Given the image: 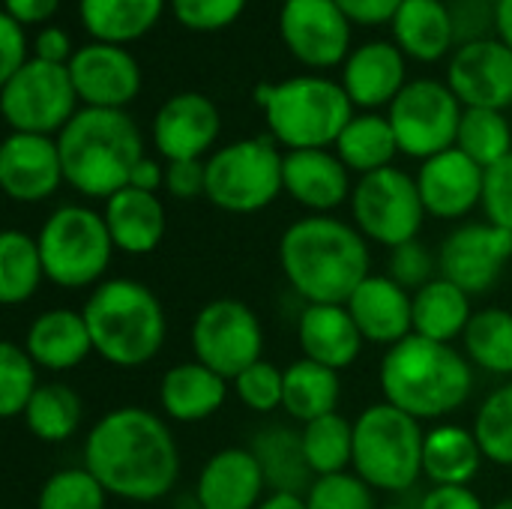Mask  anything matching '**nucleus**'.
<instances>
[{"label":"nucleus","instance_id":"nucleus-31","mask_svg":"<svg viewBox=\"0 0 512 509\" xmlns=\"http://www.w3.org/2000/svg\"><path fill=\"white\" fill-rule=\"evenodd\" d=\"M486 456L474 432L462 426H435L423 444V474L435 486H471Z\"/></svg>","mask_w":512,"mask_h":509},{"label":"nucleus","instance_id":"nucleus-14","mask_svg":"<svg viewBox=\"0 0 512 509\" xmlns=\"http://www.w3.org/2000/svg\"><path fill=\"white\" fill-rule=\"evenodd\" d=\"M512 258V231L492 222L459 225L438 249V270L447 282L477 297L492 291Z\"/></svg>","mask_w":512,"mask_h":509},{"label":"nucleus","instance_id":"nucleus-42","mask_svg":"<svg viewBox=\"0 0 512 509\" xmlns=\"http://www.w3.org/2000/svg\"><path fill=\"white\" fill-rule=\"evenodd\" d=\"M105 501L108 492L81 465L51 474L36 495V509H105Z\"/></svg>","mask_w":512,"mask_h":509},{"label":"nucleus","instance_id":"nucleus-51","mask_svg":"<svg viewBox=\"0 0 512 509\" xmlns=\"http://www.w3.org/2000/svg\"><path fill=\"white\" fill-rule=\"evenodd\" d=\"M27 36L24 24L15 21L12 15H0V81L15 75L27 63Z\"/></svg>","mask_w":512,"mask_h":509},{"label":"nucleus","instance_id":"nucleus-20","mask_svg":"<svg viewBox=\"0 0 512 509\" xmlns=\"http://www.w3.org/2000/svg\"><path fill=\"white\" fill-rule=\"evenodd\" d=\"M486 171L459 147H450L420 165L417 189L423 207L435 219H462L483 201Z\"/></svg>","mask_w":512,"mask_h":509},{"label":"nucleus","instance_id":"nucleus-13","mask_svg":"<svg viewBox=\"0 0 512 509\" xmlns=\"http://www.w3.org/2000/svg\"><path fill=\"white\" fill-rule=\"evenodd\" d=\"M195 360L234 381L249 366L264 360V327L261 318L240 300H210L192 321Z\"/></svg>","mask_w":512,"mask_h":509},{"label":"nucleus","instance_id":"nucleus-37","mask_svg":"<svg viewBox=\"0 0 512 509\" xmlns=\"http://www.w3.org/2000/svg\"><path fill=\"white\" fill-rule=\"evenodd\" d=\"M42 279H45V267L36 237L24 231H6L0 237V303L3 306L27 303Z\"/></svg>","mask_w":512,"mask_h":509},{"label":"nucleus","instance_id":"nucleus-26","mask_svg":"<svg viewBox=\"0 0 512 509\" xmlns=\"http://www.w3.org/2000/svg\"><path fill=\"white\" fill-rule=\"evenodd\" d=\"M102 216L114 240V249L126 255H150L153 249H159L168 228L165 204L159 201V195L135 186L114 192L105 201Z\"/></svg>","mask_w":512,"mask_h":509},{"label":"nucleus","instance_id":"nucleus-3","mask_svg":"<svg viewBox=\"0 0 512 509\" xmlns=\"http://www.w3.org/2000/svg\"><path fill=\"white\" fill-rule=\"evenodd\" d=\"M66 183L87 198H111L129 186L144 159L138 123L123 108H78L57 135Z\"/></svg>","mask_w":512,"mask_h":509},{"label":"nucleus","instance_id":"nucleus-12","mask_svg":"<svg viewBox=\"0 0 512 509\" xmlns=\"http://www.w3.org/2000/svg\"><path fill=\"white\" fill-rule=\"evenodd\" d=\"M462 114L465 105L459 102V96L450 90L447 81L435 78L408 81L387 111L399 150L423 162L456 147Z\"/></svg>","mask_w":512,"mask_h":509},{"label":"nucleus","instance_id":"nucleus-5","mask_svg":"<svg viewBox=\"0 0 512 509\" xmlns=\"http://www.w3.org/2000/svg\"><path fill=\"white\" fill-rule=\"evenodd\" d=\"M93 351L117 369L150 363L165 342L168 321L159 297L135 279H108L84 303Z\"/></svg>","mask_w":512,"mask_h":509},{"label":"nucleus","instance_id":"nucleus-60","mask_svg":"<svg viewBox=\"0 0 512 509\" xmlns=\"http://www.w3.org/2000/svg\"><path fill=\"white\" fill-rule=\"evenodd\" d=\"M486 3H492V6H498V3H501V0H486Z\"/></svg>","mask_w":512,"mask_h":509},{"label":"nucleus","instance_id":"nucleus-44","mask_svg":"<svg viewBox=\"0 0 512 509\" xmlns=\"http://www.w3.org/2000/svg\"><path fill=\"white\" fill-rule=\"evenodd\" d=\"M234 390L237 399L255 411V414H267L282 408V396H285V369H276L267 360H258L255 366H249L243 375L234 378Z\"/></svg>","mask_w":512,"mask_h":509},{"label":"nucleus","instance_id":"nucleus-36","mask_svg":"<svg viewBox=\"0 0 512 509\" xmlns=\"http://www.w3.org/2000/svg\"><path fill=\"white\" fill-rule=\"evenodd\" d=\"M24 423L36 441L63 444L81 426V399L69 384H39V390L24 408Z\"/></svg>","mask_w":512,"mask_h":509},{"label":"nucleus","instance_id":"nucleus-47","mask_svg":"<svg viewBox=\"0 0 512 509\" xmlns=\"http://www.w3.org/2000/svg\"><path fill=\"white\" fill-rule=\"evenodd\" d=\"M246 9V0H171L174 18L189 30H222L234 24Z\"/></svg>","mask_w":512,"mask_h":509},{"label":"nucleus","instance_id":"nucleus-6","mask_svg":"<svg viewBox=\"0 0 512 509\" xmlns=\"http://www.w3.org/2000/svg\"><path fill=\"white\" fill-rule=\"evenodd\" d=\"M273 141L288 150H324L339 141L354 117V102L342 84L321 75H294L276 84H258Z\"/></svg>","mask_w":512,"mask_h":509},{"label":"nucleus","instance_id":"nucleus-24","mask_svg":"<svg viewBox=\"0 0 512 509\" xmlns=\"http://www.w3.org/2000/svg\"><path fill=\"white\" fill-rule=\"evenodd\" d=\"M408 84L405 51L396 42H363L354 48L342 69V87L360 108H381L393 105V99Z\"/></svg>","mask_w":512,"mask_h":509},{"label":"nucleus","instance_id":"nucleus-41","mask_svg":"<svg viewBox=\"0 0 512 509\" xmlns=\"http://www.w3.org/2000/svg\"><path fill=\"white\" fill-rule=\"evenodd\" d=\"M474 435L486 462L512 468V384L498 387L477 411Z\"/></svg>","mask_w":512,"mask_h":509},{"label":"nucleus","instance_id":"nucleus-43","mask_svg":"<svg viewBox=\"0 0 512 509\" xmlns=\"http://www.w3.org/2000/svg\"><path fill=\"white\" fill-rule=\"evenodd\" d=\"M36 390H39L36 363L30 360L24 345L3 342L0 345V414L6 420L24 417V408Z\"/></svg>","mask_w":512,"mask_h":509},{"label":"nucleus","instance_id":"nucleus-59","mask_svg":"<svg viewBox=\"0 0 512 509\" xmlns=\"http://www.w3.org/2000/svg\"><path fill=\"white\" fill-rule=\"evenodd\" d=\"M489 509H512V498H504V501H498L495 507H489Z\"/></svg>","mask_w":512,"mask_h":509},{"label":"nucleus","instance_id":"nucleus-23","mask_svg":"<svg viewBox=\"0 0 512 509\" xmlns=\"http://www.w3.org/2000/svg\"><path fill=\"white\" fill-rule=\"evenodd\" d=\"M285 192L312 210L315 216H330V210L351 201V171L348 165L324 150H288L285 153Z\"/></svg>","mask_w":512,"mask_h":509},{"label":"nucleus","instance_id":"nucleus-18","mask_svg":"<svg viewBox=\"0 0 512 509\" xmlns=\"http://www.w3.org/2000/svg\"><path fill=\"white\" fill-rule=\"evenodd\" d=\"M222 132L219 108L210 96L183 90L168 96L153 117V144L162 159H204Z\"/></svg>","mask_w":512,"mask_h":509},{"label":"nucleus","instance_id":"nucleus-29","mask_svg":"<svg viewBox=\"0 0 512 509\" xmlns=\"http://www.w3.org/2000/svg\"><path fill=\"white\" fill-rule=\"evenodd\" d=\"M390 24L396 45L414 60H441L456 45L450 3L444 0H402Z\"/></svg>","mask_w":512,"mask_h":509},{"label":"nucleus","instance_id":"nucleus-58","mask_svg":"<svg viewBox=\"0 0 512 509\" xmlns=\"http://www.w3.org/2000/svg\"><path fill=\"white\" fill-rule=\"evenodd\" d=\"M498 39H504L512 48V0L498 3Z\"/></svg>","mask_w":512,"mask_h":509},{"label":"nucleus","instance_id":"nucleus-25","mask_svg":"<svg viewBox=\"0 0 512 509\" xmlns=\"http://www.w3.org/2000/svg\"><path fill=\"white\" fill-rule=\"evenodd\" d=\"M297 339L306 360L321 363L333 372L348 369L360 357L366 342L348 306L342 303H306L297 321Z\"/></svg>","mask_w":512,"mask_h":509},{"label":"nucleus","instance_id":"nucleus-46","mask_svg":"<svg viewBox=\"0 0 512 509\" xmlns=\"http://www.w3.org/2000/svg\"><path fill=\"white\" fill-rule=\"evenodd\" d=\"M438 255H432L420 240L402 243L396 249H390V279L399 282L405 291H420L426 288L432 279H438Z\"/></svg>","mask_w":512,"mask_h":509},{"label":"nucleus","instance_id":"nucleus-4","mask_svg":"<svg viewBox=\"0 0 512 509\" xmlns=\"http://www.w3.org/2000/svg\"><path fill=\"white\" fill-rule=\"evenodd\" d=\"M384 402L414 420H441L462 408L474 390V369L453 345L408 336L387 348L381 363Z\"/></svg>","mask_w":512,"mask_h":509},{"label":"nucleus","instance_id":"nucleus-8","mask_svg":"<svg viewBox=\"0 0 512 509\" xmlns=\"http://www.w3.org/2000/svg\"><path fill=\"white\" fill-rule=\"evenodd\" d=\"M45 279L60 288H90L96 285L114 255V240L108 234L105 216L81 207H57L36 234Z\"/></svg>","mask_w":512,"mask_h":509},{"label":"nucleus","instance_id":"nucleus-54","mask_svg":"<svg viewBox=\"0 0 512 509\" xmlns=\"http://www.w3.org/2000/svg\"><path fill=\"white\" fill-rule=\"evenodd\" d=\"M33 57L39 60H48V63H60V66H69V60L75 57V48H72V39L63 27H42L33 39Z\"/></svg>","mask_w":512,"mask_h":509},{"label":"nucleus","instance_id":"nucleus-55","mask_svg":"<svg viewBox=\"0 0 512 509\" xmlns=\"http://www.w3.org/2000/svg\"><path fill=\"white\" fill-rule=\"evenodd\" d=\"M60 0H6V15L27 24H42L57 12Z\"/></svg>","mask_w":512,"mask_h":509},{"label":"nucleus","instance_id":"nucleus-61","mask_svg":"<svg viewBox=\"0 0 512 509\" xmlns=\"http://www.w3.org/2000/svg\"><path fill=\"white\" fill-rule=\"evenodd\" d=\"M384 509H408V507H384Z\"/></svg>","mask_w":512,"mask_h":509},{"label":"nucleus","instance_id":"nucleus-35","mask_svg":"<svg viewBox=\"0 0 512 509\" xmlns=\"http://www.w3.org/2000/svg\"><path fill=\"white\" fill-rule=\"evenodd\" d=\"M402 153L390 117L384 114H354L345 132L336 141V156L348 165V171L372 174L393 165V156Z\"/></svg>","mask_w":512,"mask_h":509},{"label":"nucleus","instance_id":"nucleus-52","mask_svg":"<svg viewBox=\"0 0 512 509\" xmlns=\"http://www.w3.org/2000/svg\"><path fill=\"white\" fill-rule=\"evenodd\" d=\"M336 6L351 18V24L375 27L396 18L402 0H336Z\"/></svg>","mask_w":512,"mask_h":509},{"label":"nucleus","instance_id":"nucleus-48","mask_svg":"<svg viewBox=\"0 0 512 509\" xmlns=\"http://www.w3.org/2000/svg\"><path fill=\"white\" fill-rule=\"evenodd\" d=\"M480 204H483L486 222L512 231V153L501 162H495L492 168H486Z\"/></svg>","mask_w":512,"mask_h":509},{"label":"nucleus","instance_id":"nucleus-45","mask_svg":"<svg viewBox=\"0 0 512 509\" xmlns=\"http://www.w3.org/2000/svg\"><path fill=\"white\" fill-rule=\"evenodd\" d=\"M375 489L366 486L357 474H330L318 477L306 495L309 509H378L375 507Z\"/></svg>","mask_w":512,"mask_h":509},{"label":"nucleus","instance_id":"nucleus-11","mask_svg":"<svg viewBox=\"0 0 512 509\" xmlns=\"http://www.w3.org/2000/svg\"><path fill=\"white\" fill-rule=\"evenodd\" d=\"M351 213L357 231L387 249L417 240L423 219L429 216L417 189V177L393 165L363 174L354 183Z\"/></svg>","mask_w":512,"mask_h":509},{"label":"nucleus","instance_id":"nucleus-53","mask_svg":"<svg viewBox=\"0 0 512 509\" xmlns=\"http://www.w3.org/2000/svg\"><path fill=\"white\" fill-rule=\"evenodd\" d=\"M417 509H489L471 486H432Z\"/></svg>","mask_w":512,"mask_h":509},{"label":"nucleus","instance_id":"nucleus-40","mask_svg":"<svg viewBox=\"0 0 512 509\" xmlns=\"http://www.w3.org/2000/svg\"><path fill=\"white\" fill-rule=\"evenodd\" d=\"M456 147L474 159L483 171L501 162L512 153V129L504 111L492 108H465L462 123H459V138Z\"/></svg>","mask_w":512,"mask_h":509},{"label":"nucleus","instance_id":"nucleus-49","mask_svg":"<svg viewBox=\"0 0 512 509\" xmlns=\"http://www.w3.org/2000/svg\"><path fill=\"white\" fill-rule=\"evenodd\" d=\"M450 15L456 30V48L498 36V6L486 0H453Z\"/></svg>","mask_w":512,"mask_h":509},{"label":"nucleus","instance_id":"nucleus-15","mask_svg":"<svg viewBox=\"0 0 512 509\" xmlns=\"http://www.w3.org/2000/svg\"><path fill=\"white\" fill-rule=\"evenodd\" d=\"M279 36L288 51L312 69H330L345 63L351 54V18L336 6V0L282 3Z\"/></svg>","mask_w":512,"mask_h":509},{"label":"nucleus","instance_id":"nucleus-17","mask_svg":"<svg viewBox=\"0 0 512 509\" xmlns=\"http://www.w3.org/2000/svg\"><path fill=\"white\" fill-rule=\"evenodd\" d=\"M69 75L87 108H126L141 90V66L126 45L87 42L75 48Z\"/></svg>","mask_w":512,"mask_h":509},{"label":"nucleus","instance_id":"nucleus-7","mask_svg":"<svg viewBox=\"0 0 512 509\" xmlns=\"http://www.w3.org/2000/svg\"><path fill=\"white\" fill-rule=\"evenodd\" d=\"M426 432L420 420L378 402L354 423V474L375 492H405L423 474Z\"/></svg>","mask_w":512,"mask_h":509},{"label":"nucleus","instance_id":"nucleus-62","mask_svg":"<svg viewBox=\"0 0 512 509\" xmlns=\"http://www.w3.org/2000/svg\"><path fill=\"white\" fill-rule=\"evenodd\" d=\"M282 3H288V0H282Z\"/></svg>","mask_w":512,"mask_h":509},{"label":"nucleus","instance_id":"nucleus-34","mask_svg":"<svg viewBox=\"0 0 512 509\" xmlns=\"http://www.w3.org/2000/svg\"><path fill=\"white\" fill-rule=\"evenodd\" d=\"M339 396H342V381L339 372L312 363V360H297L285 369V396H282V408L300 420L303 426L336 414L339 408Z\"/></svg>","mask_w":512,"mask_h":509},{"label":"nucleus","instance_id":"nucleus-30","mask_svg":"<svg viewBox=\"0 0 512 509\" xmlns=\"http://www.w3.org/2000/svg\"><path fill=\"white\" fill-rule=\"evenodd\" d=\"M249 450L255 453L267 489L270 492H288V495H309L315 474L306 462L303 435L288 426H267L261 429Z\"/></svg>","mask_w":512,"mask_h":509},{"label":"nucleus","instance_id":"nucleus-9","mask_svg":"<svg viewBox=\"0 0 512 509\" xmlns=\"http://www.w3.org/2000/svg\"><path fill=\"white\" fill-rule=\"evenodd\" d=\"M285 153L273 138H243L207 159V201L225 213H258L285 192Z\"/></svg>","mask_w":512,"mask_h":509},{"label":"nucleus","instance_id":"nucleus-16","mask_svg":"<svg viewBox=\"0 0 512 509\" xmlns=\"http://www.w3.org/2000/svg\"><path fill=\"white\" fill-rule=\"evenodd\" d=\"M447 84L465 108H510L512 48L498 36L459 45L447 66Z\"/></svg>","mask_w":512,"mask_h":509},{"label":"nucleus","instance_id":"nucleus-39","mask_svg":"<svg viewBox=\"0 0 512 509\" xmlns=\"http://www.w3.org/2000/svg\"><path fill=\"white\" fill-rule=\"evenodd\" d=\"M306 462L318 477L345 474L348 465H354V423H348L342 414H327L300 429Z\"/></svg>","mask_w":512,"mask_h":509},{"label":"nucleus","instance_id":"nucleus-56","mask_svg":"<svg viewBox=\"0 0 512 509\" xmlns=\"http://www.w3.org/2000/svg\"><path fill=\"white\" fill-rule=\"evenodd\" d=\"M129 186L144 189V192H159V189L165 186V165H159L156 159L144 156V159L135 165V171H132V177H129Z\"/></svg>","mask_w":512,"mask_h":509},{"label":"nucleus","instance_id":"nucleus-27","mask_svg":"<svg viewBox=\"0 0 512 509\" xmlns=\"http://www.w3.org/2000/svg\"><path fill=\"white\" fill-rule=\"evenodd\" d=\"M24 351L39 369L48 372H69L81 366L93 351L84 312H72V309L42 312L24 336Z\"/></svg>","mask_w":512,"mask_h":509},{"label":"nucleus","instance_id":"nucleus-19","mask_svg":"<svg viewBox=\"0 0 512 509\" xmlns=\"http://www.w3.org/2000/svg\"><path fill=\"white\" fill-rule=\"evenodd\" d=\"M63 162L57 138L12 132L0 147V186L12 201L36 204L63 183Z\"/></svg>","mask_w":512,"mask_h":509},{"label":"nucleus","instance_id":"nucleus-38","mask_svg":"<svg viewBox=\"0 0 512 509\" xmlns=\"http://www.w3.org/2000/svg\"><path fill=\"white\" fill-rule=\"evenodd\" d=\"M465 354L489 375H512V312L480 309L474 312L465 336Z\"/></svg>","mask_w":512,"mask_h":509},{"label":"nucleus","instance_id":"nucleus-21","mask_svg":"<svg viewBox=\"0 0 512 509\" xmlns=\"http://www.w3.org/2000/svg\"><path fill=\"white\" fill-rule=\"evenodd\" d=\"M264 471L249 447H225L213 453L195 486L198 509H258L264 501Z\"/></svg>","mask_w":512,"mask_h":509},{"label":"nucleus","instance_id":"nucleus-22","mask_svg":"<svg viewBox=\"0 0 512 509\" xmlns=\"http://www.w3.org/2000/svg\"><path fill=\"white\" fill-rule=\"evenodd\" d=\"M360 336L372 345L393 348L414 333V300L390 276H369L345 303Z\"/></svg>","mask_w":512,"mask_h":509},{"label":"nucleus","instance_id":"nucleus-33","mask_svg":"<svg viewBox=\"0 0 512 509\" xmlns=\"http://www.w3.org/2000/svg\"><path fill=\"white\" fill-rule=\"evenodd\" d=\"M165 0H78L81 24L93 42L126 45L141 39L162 15Z\"/></svg>","mask_w":512,"mask_h":509},{"label":"nucleus","instance_id":"nucleus-1","mask_svg":"<svg viewBox=\"0 0 512 509\" xmlns=\"http://www.w3.org/2000/svg\"><path fill=\"white\" fill-rule=\"evenodd\" d=\"M84 468L114 498L147 504L180 477V450L168 423L144 408L108 411L84 441Z\"/></svg>","mask_w":512,"mask_h":509},{"label":"nucleus","instance_id":"nucleus-57","mask_svg":"<svg viewBox=\"0 0 512 509\" xmlns=\"http://www.w3.org/2000/svg\"><path fill=\"white\" fill-rule=\"evenodd\" d=\"M258 509H309L306 495H288V492H270Z\"/></svg>","mask_w":512,"mask_h":509},{"label":"nucleus","instance_id":"nucleus-50","mask_svg":"<svg viewBox=\"0 0 512 509\" xmlns=\"http://www.w3.org/2000/svg\"><path fill=\"white\" fill-rule=\"evenodd\" d=\"M165 189L177 201L207 198V159H180L165 165Z\"/></svg>","mask_w":512,"mask_h":509},{"label":"nucleus","instance_id":"nucleus-28","mask_svg":"<svg viewBox=\"0 0 512 509\" xmlns=\"http://www.w3.org/2000/svg\"><path fill=\"white\" fill-rule=\"evenodd\" d=\"M228 396V381L204 363H177L159 381V405L168 420L201 423L213 417Z\"/></svg>","mask_w":512,"mask_h":509},{"label":"nucleus","instance_id":"nucleus-10","mask_svg":"<svg viewBox=\"0 0 512 509\" xmlns=\"http://www.w3.org/2000/svg\"><path fill=\"white\" fill-rule=\"evenodd\" d=\"M0 108L12 132L60 135L78 114V93L69 66L30 57L15 75L0 81Z\"/></svg>","mask_w":512,"mask_h":509},{"label":"nucleus","instance_id":"nucleus-32","mask_svg":"<svg viewBox=\"0 0 512 509\" xmlns=\"http://www.w3.org/2000/svg\"><path fill=\"white\" fill-rule=\"evenodd\" d=\"M411 300H414V336H423L432 342L453 345L456 336H465L474 318L471 294H465L459 285L447 282L444 276L414 291Z\"/></svg>","mask_w":512,"mask_h":509},{"label":"nucleus","instance_id":"nucleus-2","mask_svg":"<svg viewBox=\"0 0 512 509\" xmlns=\"http://www.w3.org/2000/svg\"><path fill=\"white\" fill-rule=\"evenodd\" d=\"M279 267L306 303H348L372 276L369 246L357 225L336 216L297 219L279 240Z\"/></svg>","mask_w":512,"mask_h":509}]
</instances>
